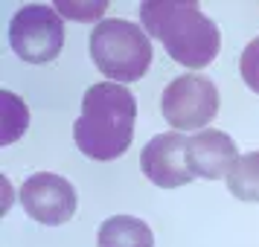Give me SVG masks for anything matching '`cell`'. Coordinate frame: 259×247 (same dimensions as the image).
<instances>
[{
    "label": "cell",
    "mask_w": 259,
    "mask_h": 247,
    "mask_svg": "<svg viewBox=\"0 0 259 247\" xmlns=\"http://www.w3.org/2000/svg\"><path fill=\"white\" fill-rule=\"evenodd\" d=\"M140 21L149 38H157L169 59L189 70H204L222 50V32L192 0H146Z\"/></svg>",
    "instance_id": "cell-1"
},
{
    "label": "cell",
    "mask_w": 259,
    "mask_h": 247,
    "mask_svg": "<svg viewBox=\"0 0 259 247\" xmlns=\"http://www.w3.org/2000/svg\"><path fill=\"white\" fill-rule=\"evenodd\" d=\"M137 99L125 84H91L82 99V114L73 122V140L91 160H117L134 140Z\"/></svg>",
    "instance_id": "cell-2"
},
{
    "label": "cell",
    "mask_w": 259,
    "mask_h": 247,
    "mask_svg": "<svg viewBox=\"0 0 259 247\" xmlns=\"http://www.w3.org/2000/svg\"><path fill=\"white\" fill-rule=\"evenodd\" d=\"M91 59L108 82L131 84L143 79L152 64V41L143 26L108 18L91 32Z\"/></svg>",
    "instance_id": "cell-3"
},
{
    "label": "cell",
    "mask_w": 259,
    "mask_h": 247,
    "mask_svg": "<svg viewBox=\"0 0 259 247\" xmlns=\"http://www.w3.org/2000/svg\"><path fill=\"white\" fill-rule=\"evenodd\" d=\"M9 44L21 61L47 64L64 47V21L50 3H26L12 15Z\"/></svg>",
    "instance_id": "cell-4"
},
{
    "label": "cell",
    "mask_w": 259,
    "mask_h": 247,
    "mask_svg": "<svg viewBox=\"0 0 259 247\" xmlns=\"http://www.w3.org/2000/svg\"><path fill=\"white\" fill-rule=\"evenodd\" d=\"M219 87L207 76L187 73L166 84L160 108L163 119L175 131H201L219 114Z\"/></svg>",
    "instance_id": "cell-5"
},
{
    "label": "cell",
    "mask_w": 259,
    "mask_h": 247,
    "mask_svg": "<svg viewBox=\"0 0 259 247\" xmlns=\"http://www.w3.org/2000/svg\"><path fill=\"white\" fill-rule=\"evenodd\" d=\"M18 201L29 218H35L38 224H47V227H59L67 224L76 215V189L67 177L53 175V172H38V175L26 177Z\"/></svg>",
    "instance_id": "cell-6"
},
{
    "label": "cell",
    "mask_w": 259,
    "mask_h": 247,
    "mask_svg": "<svg viewBox=\"0 0 259 247\" xmlns=\"http://www.w3.org/2000/svg\"><path fill=\"white\" fill-rule=\"evenodd\" d=\"M187 142L189 137L169 131V134H157L143 145L140 152V172L149 177V183L160 189H178L195 180L187 163Z\"/></svg>",
    "instance_id": "cell-7"
},
{
    "label": "cell",
    "mask_w": 259,
    "mask_h": 247,
    "mask_svg": "<svg viewBox=\"0 0 259 247\" xmlns=\"http://www.w3.org/2000/svg\"><path fill=\"white\" fill-rule=\"evenodd\" d=\"M236 160H239V149L224 131H198L187 142V163L195 177L222 180L233 172Z\"/></svg>",
    "instance_id": "cell-8"
},
{
    "label": "cell",
    "mask_w": 259,
    "mask_h": 247,
    "mask_svg": "<svg viewBox=\"0 0 259 247\" xmlns=\"http://www.w3.org/2000/svg\"><path fill=\"white\" fill-rule=\"evenodd\" d=\"M96 247H154L149 224L134 215H111L99 224Z\"/></svg>",
    "instance_id": "cell-9"
},
{
    "label": "cell",
    "mask_w": 259,
    "mask_h": 247,
    "mask_svg": "<svg viewBox=\"0 0 259 247\" xmlns=\"http://www.w3.org/2000/svg\"><path fill=\"white\" fill-rule=\"evenodd\" d=\"M230 195L247 204H259V152L242 154L236 160L233 172L224 177Z\"/></svg>",
    "instance_id": "cell-10"
},
{
    "label": "cell",
    "mask_w": 259,
    "mask_h": 247,
    "mask_svg": "<svg viewBox=\"0 0 259 247\" xmlns=\"http://www.w3.org/2000/svg\"><path fill=\"white\" fill-rule=\"evenodd\" d=\"M0 99H3V137H0V142H3V145H12L15 140H21V137L26 134L29 111H26L24 99L9 93V90H3Z\"/></svg>",
    "instance_id": "cell-11"
},
{
    "label": "cell",
    "mask_w": 259,
    "mask_h": 247,
    "mask_svg": "<svg viewBox=\"0 0 259 247\" xmlns=\"http://www.w3.org/2000/svg\"><path fill=\"white\" fill-rule=\"evenodd\" d=\"M239 73H242V79L245 84L259 93V38H253L245 50H242V59H239Z\"/></svg>",
    "instance_id": "cell-12"
},
{
    "label": "cell",
    "mask_w": 259,
    "mask_h": 247,
    "mask_svg": "<svg viewBox=\"0 0 259 247\" xmlns=\"http://www.w3.org/2000/svg\"><path fill=\"white\" fill-rule=\"evenodd\" d=\"M59 12H64L67 18H76V21H96L99 15L105 12V3H96V6H73V3H61L56 6Z\"/></svg>",
    "instance_id": "cell-13"
}]
</instances>
